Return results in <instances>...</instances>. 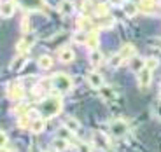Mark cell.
Instances as JSON below:
<instances>
[{
    "mask_svg": "<svg viewBox=\"0 0 161 152\" xmlns=\"http://www.w3.org/2000/svg\"><path fill=\"white\" fill-rule=\"evenodd\" d=\"M61 98L58 95H51L47 96V98H44V100L40 101L39 105H37V112H39V117H42V119H51V117L58 116V114L61 112Z\"/></svg>",
    "mask_w": 161,
    "mask_h": 152,
    "instance_id": "6da1fadb",
    "label": "cell"
},
{
    "mask_svg": "<svg viewBox=\"0 0 161 152\" xmlns=\"http://www.w3.org/2000/svg\"><path fill=\"white\" fill-rule=\"evenodd\" d=\"M51 80H53V91H56L58 95H67V93H70L74 88L72 77L67 75V73L58 72L51 77Z\"/></svg>",
    "mask_w": 161,
    "mask_h": 152,
    "instance_id": "7a4b0ae2",
    "label": "cell"
},
{
    "mask_svg": "<svg viewBox=\"0 0 161 152\" xmlns=\"http://www.w3.org/2000/svg\"><path fill=\"white\" fill-rule=\"evenodd\" d=\"M7 98L12 101H23L25 98V88L18 82H11L7 86Z\"/></svg>",
    "mask_w": 161,
    "mask_h": 152,
    "instance_id": "3957f363",
    "label": "cell"
},
{
    "mask_svg": "<svg viewBox=\"0 0 161 152\" xmlns=\"http://www.w3.org/2000/svg\"><path fill=\"white\" fill-rule=\"evenodd\" d=\"M137 80H138V86H140L142 89H147L151 86V82H153V70L144 67L140 72L137 73Z\"/></svg>",
    "mask_w": 161,
    "mask_h": 152,
    "instance_id": "277c9868",
    "label": "cell"
},
{
    "mask_svg": "<svg viewBox=\"0 0 161 152\" xmlns=\"http://www.w3.org/2000/svg\"><path fill=\"white\" fill-rule=\"evenodd\" d=\"M128 129H130L128 122L123 121V119H117V121H114V122L110 124V133H112L114 136H117V138L125 136L126 133H128Z\"/></svg>",
    "mask_w": 161,
    "mask_h": 152,
    "instance_id": "5b68a950",
    "label": "cell"
},
{
    "mask_svg": "<svg viewBox=\"0 0 161 152\" xmlns=\"http://www.w3.org/2000/svg\"><path fill=\"white\" fill-rule=\"evenodd\" d=\"M16 12V2L14 0H4L2 2V7H0V14H2V18H11L12 14Z\"/></svg>",
    "mask_w": 161,
    "mask_h": 152,
    "instance_id": "8992f818",
    "label": "cell"
},
{
    "mask_svg": "<svg viewBox=\"0 0 161 152\" xmlns=\"http://www.w3.org/2000/svg\"><path fill=\"white\" fill-rule=\"evenodd\" d=\"M56 9H58V12H60V14H63V16H69V14H74V11H75V5H74L72 0H60Z\"/></svg>",
    "mask_w": 161,
    "mask_h": 152,
    "instance_id": "52a82bcc",
    "label": "cell"
},
{
    "mask_svg": "<svg viewBox=\"0 0 161 152\" xmlns=\"http://www.w3.org/2000/svg\"><path fill=\"white\" fill-rule=\"evenodd\" d=\"M88 84L91 86V88H95V89H100V88H103V77H102V73H98V72H89L88 73Z\"/></svg>",
    "mask_w": 161,
    "mask_h": 152,
    "instance_id": "ba28073f",
    "label": "cell"
},
{
    "mask_svg": "<svg viewBox=\"0 0 161 152\" xmlns=\"http://www.w3.org/2000/svg\"><path fill=\"white\" fill-rule=\"evenodd\" d=\"M28 63V56L26 54H21V56H16L14 60L11 61V70L12 72H21Z\"/></svg>",
    "mask_w": 161,
    "mask_h": 152,
    "instance_id": "9c48e42d",
    "label": "cell"
},
{
    "mask_svg": "<svg viewBox=\"0 0 161 152\" xmlns=\"http://www.w3.org/2000/svg\"><path fill=\"white\" fill-rule=\"evenodd\" d=\"M32 44H33V37L26 35V37H23V39L18 42L16 49H18V52H21V54H26V52L30 51V47H32Z\"/></svg>",
    "mask_w": 161,
    "mask_h": 152,
    "instance_id": "30bf717a",
    "label": "cell"
},
{
    "mask_svg": "<svg viewBox=\"0 0 161 152\" xmlns=\"http://www.w3.org/2000/svg\"><path fill=\"white\" fill-rule=\"evenodd\" d=\"M74 58H75V54H74V51L69 47L60 49V52H58V60H60L61 63H72Z\"/></svg>",
    "mask_w": 161,
    "mask_h": 152,
    "instance_id": "8fae6325",
    "label": "cell"
},
{
    "mask_svg": "<svg viewBox=\"0 0 161 152\" xmlns=\"http://www.w3.org/2000/svg\"><path fill=\"white\" fill-rule=\"evenodd\" d=\"M119 54L125 58V60H131V58L137 56V49H135V46H131V44H125L123 47H121Z\"/></svg>",
    "mask_w": 161,
    "mask_h": 152,
    "instance_id": "7c38bea8",
    "label": "cell"
},
{
    "mask_svg": "<svg viewBox=\"0 0 161 152\" xmlns=\"http://www.w3.org/2000/svg\"><path fill=\"white\" fill-rule=\"evenodd\" d=\"M44 126H46V119H42V117H37V119H33L32 121V124H30V131L32 133H42L44 131Z\"/></svg>",
    "mask_w": 161,
    "mask_h": 152,
    "instance_id": "4fadbf2b",
    "label": "cell"
},
{
    "mask_svg": "<svg viewBox=\"0 0 161 152\" xmlns=\"http://www.w3.org/2000/svg\"><path fill=\"white\" fill-rule=\"evenodd\" d=\"M144 67H145V60H144V58L135 56V58H131V60H130V68H131L133 72H137V73H138Z\"/></svg>",
    "mask_w": 161,
    "mask_h": 152,
    "instance_id": "5bb4252c",
    "label": "cell"
},
{
    "mask_svg": "<svg viewBox=\"0 0 161 152\" xmlns=\"http://www.w3.org/2000/svg\"><path fill=\"white\" fill-rule=\"evenodd\" d=\"M37 65H39L40 70H49L53 67V58L49 54H42V56L37 60Z\"/></svg>",
    "mask_w": 161,
    "mask_h": 152,
    "instance_id": "9a60e30c",
    "label": "cell"
},
{
    "mask_svg": "<svg viewBox=\"0 0 161 152\" xmlns=\"http://www.w3.org/2000/svg\"><path fill=\"white\" fill-rule=\"evenodd\" d=\"M89 61H91L93 67H98V65H102V61H103V54H102L98 49H91V52H89Z\"/></svg>",
    "mask_w": 161,
    "mask_h": 152,
    "instance_id": "2e32d148",
    "label": "cell"
},
{
    "mask_svg": "<svg viewBox=\"0 0 161 152\" xmlns=\"http://www.w3.org/2000/svg\"><path fill=\"white\" fill-rule=\"evenodd\" d=\"M65 126H67L74 135L80 131V122L77 119H74V117H67V119H65Z\"/></svg>",
    "mask_w": 161,
    "mask_h": 152,
    "instance_id": "e0dca14e",
    "label": "cell"
},
{
    "mask_svg": "<svg viewBox=\"0 0 161 152\" xmlns=\"http://www.w3.org/2000/svg\"><path fill=\"white\" fill-rule=\"evenodd\" d=\"M123 11H125V14H128V16H135V14H138V5L133 4V2H125L123 4Z\"/></svg>",
    "mask_w": 161,
    "mask_h": 152,
    "instance_id": "ac0fdd59",
    "label": "cell"
},
{
    "mask_svg": "<svg viewBox=\"0 0 161 152\" xmlns=\"http://www.w3.org/2000/svg\"><path fill=\"white\" fill-rule=\"evenodd\" d=\"M86 46H88L89 49H98V35H97V32H95V30H91V32L88 33Z\"/></svg>",
    "mask_w": 161,
    "mask_h": 152,
    "instance_id": "d6986e66",
    "label": "cell"
},
{
    "mask_svg": "<svg viewBox=\"0 0 161 152\" xmlns=\"http://www.w3.org/2000/svg\"><path fill=\"white\" fill-rule=\"evenodd\" d=\"M77 26H79V30H91L93 28V23H91V19H89L88 16H80L79 19H77Z\"/></svg>",
    "mask_w": 161,
    "mask_h": 152,
    "instance_id": "ffe728a7",
    "label": "cell"
},
{
    "mask_svg": "<svg viewBox=\"0 0 161 152\" xmlns=\"http://www.w3.org/2000/svg\"><path fill=\"white\" fill-rule=\"evenodd\" d=\"M86 40H88V33L84 30H77L72 35V42H75V44H86Z\"/></svg>",
    "mask_w": 161,
    "mask_h": 152,
    "instance_id": "44dd1931",
    "label": "cell"
},
{
    "mask_svg": "<svg viewBox=\"0 0 161 152\" xmlns=\"http://www.w3.org/2000/svg\"><path fill=\"white\" fill-rule=\"evenodd\" d=\"M123 61H125V58L121 56L119 52H116V54H112V56L109 58V67L110 68H119L121 65H123Z\"/></svg>",
    "mask_w": 161,
    "mask_h": 152,
    "instance_id": "7402d4cb",
    "label": "cell"
},
{
    "mask_svg": "<svg viewBox=\"0 0 161 152\" xmlns=\"http://www.w3.org/2000/svg\"><path fill=\"white\" fill-rule=\"evenodd\" d=\"M72 135H74V133L70 131L67 126H60V128H58V131H56L58 138H63V140H69V142H70V138H72Z\"/></svg>",
    "mask_w": 161,
    "mask_h": 152,
    "instance_id": "603a6c76",
    "label": "cell"
},
{
    "mask_svg": "<svg viewBox=\"0 0 161 152\" xmlns=\"http://www.w3.org/2000/svg\"><path fill=\"white\" fill-rule=\"evenodd\" d=\"M95 14L100 18L109 16V4H97L95 5Z\"/></svg>",
    "mask_w": 161,
    "mask_h": 152,
    "instance_id": "cb8c5ba5",
    "label": "cell"
},
{
    "mask_svg": "<svg viewBox=\"0 0 161 152\" xmlns=\"http://www.w3.org/2000/svg\"><path fill=\"white\" fill-rule=\"evenodd\" d=\"M53 147H54V150H58V152H61V150H65V149L69 147V140H63V138H54L53 140Z\"/></svg>",
    "mask_w": 161,
    "mask_h": 152,
    "instance_id": "d4e9b609",
    "label": "cell"
},
{
    "mask_svg": "<svg viewBox=\"0 0 161 152\" xmlns=\"http://www.w3.org/2000/svg\"><path fill=\"white\" fill-rule=\"evenodd\" d=\"M138 9H140L142 12H153V9H154V0H140Z\"/></svg>",
    "mask_w": 161,
    "mask_h": 152,
    "instance_id": "484cf974",
    "label": "cell"
},
{
    "mask_svg": "<svg viewBox=\"0 0 161 152\" xmlns=\"http://www.w3.org/2000/svg\"><path fill=\"white\" fill-rule=\"evenodd\" d=\"M30 124H32V119L28 117V114H23V116L18 117V126L19 128H30Z\"/></svg>",
    "mask_w": 161,
    "mask_h": 152,
    "instance_id": "4316f807",
    "label": "cell"
},
{
    "mask_svg": "<svg viewBox=\"0 0 161 152\" xmlns=\"http://www.w3.org/2000/svg\"><path fill=\"white\" fill-rule=\"evenodd\" d=\"M93 136H95V142H97V144L100 145L102 149H107V145H109V144H107V140H105L103 133H100V131H95V135H93Z\"/></svg>",
    "mask_w": 161,
    "mask_h": 152,
    "instance_id": "83f0119b",
    "label": "cell"
},
{
    "mask_svg": "<svg viewBox=\"0 0 161 152\" xmlns=\"http://www.w3.org/2000/svg\"><path fill=\"white\" fill-rule=\"evenodd\" d=\"M112 26H114V18L109 14V16H105V18H103V21L100 23V28L109 30V28H112Z\"/></svg>",
    "mask_w": 161,
    "mask_h": 152,
    "instance_id": "f1b7e54d",
    "label": "cell"
},
{
    "mask_svg": "<svg viewBox=\"0 0 161 152\" xmlns=\"http://www.w3.org/2000/svg\"><path fill=\"white\" fill-rule=\"evenodd\" d=\"M30 107L26 103H19L18 107H14V114H18V116H23V114H28Z\"/></svg>",
    "mask_w": 161,
    "mask_h": 152,
    "instance_id": "f546056e",
    "label": "cell"
},
{
    "mask_svg": "<svg viewBox=\"0 0 161 152\" xmlns=\"http://www.w3.org/2000/svg\"><path fill=\"white\" fill-rule=\"evenodd\" d=\"M100 93H102V96H103V98H107V100H109V98H114V91L110 88H107V86H103V88H100Z\"/></svg>",
    "mask_w": 161,
    "mask_h": 152,
    "instance_id": "4dcf8cb0",
    "label": "cell"
},
{
    "mask_svg": "<svg viewBox=\"0 0 161 152\" xmlns=\"http://www.w3.org/2000/svg\"><path fill=\"white\" fill-rule=\"evenodd\" d=\"M158 65H159V60H158V58H147V60H145V67L151 68V70H154Z\"/></svg>",
    "mask_w": 161,
    "mask_h": 152,
    "instance_id": "1f68e13d",
    "label": "cell"
},
{
    "mask_svg": "<svg viewBox=\"0 0 161 152\" xmlns=\"http://www.w3.org/2000/svg\"><path fill=\"white\" fill-rule=\"evenodd\" d=\"M21 30H23V33H28L30 32V21H28V18H26V16H25L23 21H21Z\"/></svg>",
    "mask_w": 161,
    "mask_h": 152,
    "instance_id": "d6a6232c",
    "label": "cell"
},
{
    "mask_svg": "<svg viewBox=\"0 0 161 152\" xmlns=\"http://www.w3.org/2000/svg\"><path fill=\"white\" fill-rule=\"evenodd\" d=\"M7 140H9L7 133L2 129V133H0V145H2V147H7Z\"/></svg>",
    "mask_w": 161,
    "mask_h": 152,
    "instance_id": "836d02e7",
    "label": "cell"
},
{
    "mask_svg": "<svg viewBox=\"0 0 161 152\" xmlns=\"http://www.w3.org/2000/svg\"><path fill=\"white\" fill-rule=\"evenodd\" d=\"M79 152H91V147L88 144H79Z\"/></svg>",
    "mask_w": 161,
    "mask_h": 152,
    "instance_id": "e575fe53",
    "label": "cell"
},
{
    "mask_svg": "<svg viewBox=\"0 0 161 152\" xmlns=\"http://www.w3.org/2000/svg\"><path fill=\"white\" fill-rule=\"evenodd\" d=\"M109 4L110 5H116V7H117V5H123L125 2H123V0H109Z\"/></svg>",
    "mask_w": 161,
    "mask_h": 152,
    "instance_id": "d590c367",
    "label": "cell"
},
{
    "mask_svg": "<svg viewBox=\"0 0 161 152\" xmlns=\"http://www.w3.org/2000/svg\"><path fill=\"white\" fill-rule=\"evenodd\" d=\"M156 116L161 119V105H158V107H156Z\"/></svg>",
    "mask_w": 161,
    "mask_h": 152,
    "instance_id": "8d00e7d4",
    "label": "cell"
},
{
    "mask_svg": "<svg viewBox=\"0 0 161 152\" xmlns=\"http://www.w3.org/2000/svg\"><path fill=\"white\" fill-rule=\"evenodd\" d=\"M2 152H16V150H12V149H7V147H2Z\"/></svg>",
    "mask_w": 161,
    "mask_h": 152,
    "instance_id": "74e56055",
    "label": "cell"
},
{
    "mask_svg": "<svg viewBox=\"0 0 161 152\" xmlns=\"http://www.w3.org/2000/svg\"><path fill=\"white\" fill-rule=\"evenodd\" d=\"M30 152H39V149H37L35 145H32V147H30Z\"/></svg>",
    "mask_w": 161,
    "mask_h": 152,
    "instance_id": "f35d334b",
    "label": "cell"
},
{
    "mask_svg": "<svg viewBox=\"0 0 161 152\" xmlns=\"http://www.w3.org/2000/svg\"><path fill=\"white\" fill-rule=\"evenodd\" d=\"M49 152H58V150H49Z\"/></svg>",
    "mask_w": 161,
    "mask_h": 152,
    "instance_id": "ab89813d",
    "label": "cell"
}]
</instances>
